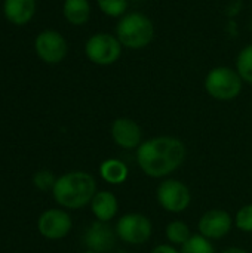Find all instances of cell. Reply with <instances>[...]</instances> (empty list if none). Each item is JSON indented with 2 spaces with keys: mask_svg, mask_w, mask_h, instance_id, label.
<instances>
[{
  "mask_svg": "<svg viewBox=\"0 0 252 253\" xmlns=\"http://www.w3.org/2000/svg\"><path fill=\"white\" fill-rule=\"evenodd\" d=\"M186 145L175 136H156L137 148V163L150 178H165L186 160Z\"/></svg>",
  "mask_w": 252,
  "mask_h": 253,
  "instance_id": "obj_1",
  "label": "cell"
},
{
  "mask_svg": "<svg viewBox=\"0 0 252 253\" xmlns=\"http://www.w3.org/2000/svg\"><path fill=\"white\" fill-rule=\"evenodd\" d=\"M52 194L59 206L67 209H80L92 202L97 194V182L88 172H68L56 178Z\"/></svg>",
  "mask_w": 252,
  "mask_h": 253,
  "instance_id": "obj_2",
  "label": "cell"
},
{
  "mask_svg": "<svg viewBox=\"0 0 252 253\" xmlns=\"http://www.w3.org/2000/svg\"><path fill=\"white\" fill-rule=\"evenodd\" d=\"M114 34L123 47L140 50L153 42L154 24L147 15L141 12H128L119 18Z\"/></svg>",
  "mask_w": 252,
  "mask_h": 253,
  "instance_id": "obj_3",
  "label": "cell"
},
{
  "mask_svg": "<svg viewBox=\"0 0 252 253\" xmlns=\"http://www.w3.org/2000/svg\"><path fill=\"white\" fill-rule=\"evenodd\" d=\"M203 86L211 98L217 101H232L241 95L244 80L235 68L220 65L209 70Z\"/></svg>",
  "mask_w": 252,
  "mask_h": 253,
  "instance_id": "obj_4",
  "label": "cell"
},
{
  "mask_svg": "<svg viewBox=\"0 0 252 253\" xmlns=\"http://www.w3.org/2000/svg\"><path fill=\"white\" fill-rule=\"evenodd\" d=\"M123 46L116 37V34L97 33L91 36L85 44L86 58L95 65H113L122 56Z\"/></svg>",
  "mask_w": 252,
  "mask_h": 253,
  "instance_id": "obj_5",
  "label": "cell"
},
{
  "mask_svg": "<svg viewBox=\"0 0 252 253\" xmlns=\"http://www.w3.org/2000/svg\"><path fill=\"white\" fill-rule=\"evenodd\" d=\"M151 222L143 213H126L116 224L117 237L126 245L140 246L151 237Z\"/></svg>",
  "mask_w": 252,
  "mask_h": 253,
  "instance_id": "obj_6",
  "label": "cell"
},
{
  "mask_svg": "<svg viewBox=\"0 0 252 253\" xmlns=\"http://www.w3.org/2000/svg\"><path fill=\"white\" fill-rule=\"evenodd\" d=\"M156 199L165 211L180 213L190 206L192 193L184 182L178 179H165L156 190Z\"/></svg>",
  "mask_w": 252,
  "mask_h": 253,
  "instance_id": "obj_7",
  "label": "cell"
},
{
  "mask_svg": "<svg viewBox=\"0 0 252 253\" xmlns=\"http://www.w3.org/2000/svg\"><path fill=\"white\" fill-rule=\"evenodd\" d=\"M37 56L48 62V64H58L61 62L68 52L67 40L64 36L55 30H45L42 31L34 42Z\"/></svg>",
  "mask_w": 252,
  "mask_h": 253,
  "instance_id": "obj_8",
  "label": "cell"
},
{
  "mask_svg": "<svg viewBox=\"0 0 252 253\" xmlns=\"http://www.w3.org/2000/svg\"><path fill=\"white\" fill-rule=\"evenodd\" d=\"M71 227L73 222L70 215L61 209H49L43 212L37 222L39 233L49 240H59L65 237Z\"/></svg>",
  "mask_w": 252,
  "mask_h": 253,
  "instance_id": "obj_9",
  "label": "cell"
},
{
  "mask_svg": "<svg viewBox=\"0 0 252 253\" xmlns=\"http://www.w3.org/2000/svg\"><path fill=\"white\" fill-rule=\"evenodd\" d=\"M233 225V219L229 212L221 209H214L202 215L198 224L199 234L209 240H218L226 237Z\"/></svg>",
  "mask_w": 252,
  "mask_h": 253,
  "instance_id": "obj_10",
  "label": "cell"
},
{
  "mask_svg": "<svg viewBox=\"0 0 252 253\" xmlns=\"http://www.w3.org/2000/svg\"><path fill=\"white\" fill-rule=\"evenodd\" d=\"M111 138L114 144L123 150H135L143 142V130L140 125L129 117H119L111 123Z\"/></svg>",
  "mask_w": 252,
  "mask_h": 253,
  "instance_id": "obj_11",
  "label": "cell"
},
{
  "mask_svg": "<svg viewBox=\"0 0 252 253\" xmlns=\"http://www.w3.org/2000/svg\"><path fill=\"white\" fill-rule=\"evenodd\" d=\"M116 233L107 222L97 221L85 233V245L89 251L97 253H105L113 249L116 243Z\"/></svg>",
  "mask_w": 252,
  "mask_h": 253,
  "instance_id": "obj_12",
  "label": "cell"
},
{
  "mask_svg": "<svg viewBox=\"0 0 252 253\" xmlns=\"http://www.w3.org/2000/svg\"><path fill=\"white\" fill-rule=\"evenodd\" d=\"M91 209L98 221L110 222L119 212L117 197L111 191H98L91 202Z\"/></svg>",
  "mask_w": 252,
  "mask_h": 253,
  "instance_id": "obj_13",
  "label": "cell"
},
{
  "mask_svg": "<svg viewBox=\"0 0 252 253\" xmlns=\"http://www.w3.org/2000/svg\"><path fill=\"white\" fill-rule=\"evenodd\" d=\"M4 16L15 25L27 24L36 12V0H4Z\"/></svg>",
  "mask_w": 252,
  "mask_h": 253,
  "instance_id": "obj_14",
  "label": "cell"
},
{
  "mask_svg": "<svg viewBox=\"0 0 252 253\" xmlns=\"http://www.w3.org/2000/svg\"><path fill=\"white\" fill-rule=\"evenodd\" d=\"M64 18L71 25H85L91 18L89 0H64Z\"/></svg>",
  "mask_w": 252,
  "mask_h": 253,
  "instance_id": "obj_15",
  "label": "cell"
},
{
  "mask_svg": "<svg viewBox=\"0 0 252 253\" xmlns=\"http://www.w3.org/2000/svg\"><path fill=\"white\" fill-rule=\"evenodd\" d=\"M128 173H129L128 166L117 159H107L100 166L101 178L111 185L123 184L128 179Z\"/></svg>",
  "mask_w": 252,
  "mask_h": 253,
  "instance_id": "obj_16",
  "label": "cell"
},
{
  "mask_svg": "<svg viewBox=\"0 0 252 253\" xmlns=\"http://www.w3.org/2000/svg\"><path fill=\"white\" fill-rule=\"evenodd\" d=\"M235 70L241 76V79L245 83L252 84V43L247 44L236 58V67Z\"/></svg>",
  "mask_w": 252,
  "mask_h": 253,
  "instance_id": "obj_17",
  "label": "cell"
},
{
  "mask_svg": "<svg viewBox=\"0 0 252 253\" xmlns=\"http://www.w3.org/2000/svg\"><path fill=\"white\" fill-rule=\"evenodd\" d=\"M165 234H166V239L172 245H178V246H183L192 237L189 225L186 222H183V221H172V222H169L166 225Z\"/></svg>",
  "mask_w": 252,
  "mask_h": 253,
  "instance_id": "obj_18",
  "label": "cell"
},
{
  "mask_svg": "<svg viewBox=\"0 0 252 253\" xmlns=\"http://www.w3.org/2000/svg\"><path fill=\"white\" fill-rule=\"evenodd\" d=\"M180 253H215V248L209 239L202 234H195L181 246Z\"/></svg>",
  "mask_w": 252,
  "mask_h": 253,
  "instance_id": "obj_19",
  "label": "cell"
},
{
  "mask_svg": "<svg viewBox=\"0 0 252 253\" xmlns=\"http://www.w3.org/2000/svg\"><path fill=\"white\" fill-rule=\"evenodd\" d=\"M100 10L110 18H122L128 13V0H97Z\"/></svg>",
  "mask_w": 252,
  "mask_h": 253,
  "instance_id": "obj_20",
  "label": "cell"
},
{
  "mask_svg": "<svg viewBox=\"0 0 252 253\" xmlns=\"http://www.w3.org/2000/svg\"><path fill=\"white\" fill-rule=\"evenodd\" d=\"M235 224L241 231L252 233V205H245L238 211Z\"/></svg>",
  "mask_w": 252,
  "mask_h": 253,
  "instance_id": "obj_21",
  "label": "cell"
},
{
  "mask_svg": "<svg viewBox=\"0 0 252 253\" xmlns=\"http://www.w3.org/2000/svg\"><path fill=\"white\" fill-rule=\"evenodd\" d=\"M33 182L34 185L42 190V191H48V190H53V185L56 182L55 176L52 175V172L49 170H40L34 175L33 178Z\"/></svg>",
  "mask_w": 252,
  "mask_h": 253,
  "instance_id": "obj_22",
  "label": "cell"
},
{
  "mask_svg": "<svg viewBox=\"0 0 252 253\" xmlns=\"http://www.w3.org/2000/svg\"><path fill=\"white\" fill-rule=\"evenodd\" d=\"M151 253H180V251H177L171 245H159L151 251Z\"/></svg>",
  "mask_w": 252,
  "mask_h": 253,
  "instance_id": "obj_23",
  "label": "cell"
},
{
  "mask_svg": "<svg viewBox=\"0 0 252 253\" xmlns=\"http://www.w3.org/2000/svg\"><path fill=\"white\" fill-rule=\"evenodd\" d=\"M223 253H248L245 249L242 248H229L226 251H223Z\"/></svg>",
  "mask_w": 252,
  "mask_h": 253,
  "instance_id": "obj_24",
  "label": "cell"
},
{
  "mask_svg": "<svg viewBox=\"0 0 252 253\" xmlns=\"http://www.w3.org/2000/svg\"><path fill=\"white\" fill-rule=\"evenodd\" d=\"M83 253H97V252H92V251H86V252H83Z\"/></svg>",
  "mask_w": 252,
  "mask_h": 253,
  "instance_id": "obj_25",
  "label": "cell"
}]
</instances>
